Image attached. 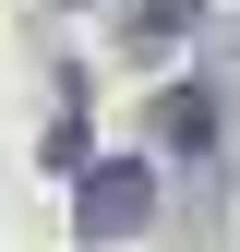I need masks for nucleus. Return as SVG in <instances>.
Returning a JSON list of instances; mask_svg holds the SVG:
<instances>
[{
	"label": "nucleus",
	"instance_id": "f257e3e1",
	"mask_svg": "<svg viewBox=\"0 0 240 252\" xmlns=\"http://www.w3.org/2000/svg\"><path fill=\"white\" fill-rule=\"evenodd\" d=\"M144 204H156V180H144V168H96V180H84V240L144 228Z\"/></svg>",
	"mask_w": 240,
	"mask_h": 252
}]
</instances>
